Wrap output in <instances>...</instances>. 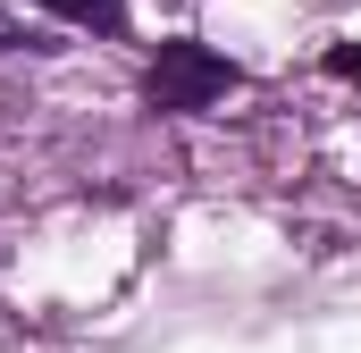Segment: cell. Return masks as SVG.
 <instances>
[{"label": "cell", "mask_w": 361, "mask_h": 353, "mask_svg": "<svg viewBox=\"0 0 361 353\" xmlns=\"http://www.w3.org/2000/svg\"><path fill=\"white\" fill-rule=\"evenodd\" d=\"M328 68H336V76H361V51H336Z\"/></svg>", "instance_id": "3"}, {"label": "cell", "mask_w": 361, "mask_h": 353, "mask_svg": "<svg viewBox=\"0 0 361 353\" xmlns=\"http://www.w3.org/2000/svg\"><path fill=\"white\" fill-rule=\"evenodd\" d=\"M51 17H68V25H92V34H118L126 25V0H42Z\"/></svg>", "instance_id": "2"}, {"label": "cell", "mask_w": 361, "mask_h": 353, "mask_svg": "<svg viewBox=\"0 0 361 353\" xmlns=\"http://www.w3.org/2000/svg\"><path fill=\"white\" fill-rule=\"evenodd\" d=\"M227 85H235V68L210 59L202 42H160V68H152V101L160 109H202V101H219Z\"/></svg>", "instance_id": "1"}]
</instances>
